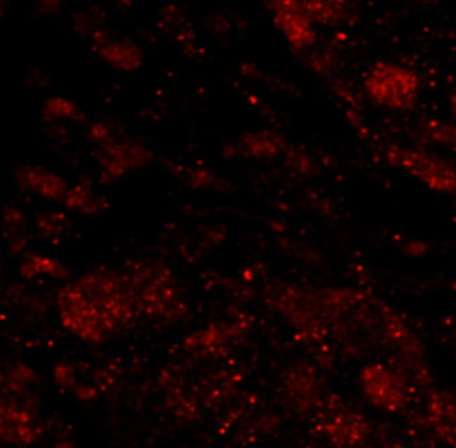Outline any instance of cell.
<instances>
[{
    "label": "cell",
    "mask_w": 456,
    "mask_h": 448,
    "mask_svg": "<svg viewBox=\"0 0 456 448\" xmlns=\"http://www.w3.org/2000/svg\"><path fill=\"white\" fill-rule=\"evenodd\" d=\"M62 325L86 342L102 343L131 325L139 308L128 280L114 273H87L58 296Z\"/></svg>",
    "instance_id": "cell-1"
},
{
    "label": "cell",
    "mask_w": 456,
    "mask_h": 448,
    "mask_svg": "<svg viewBox=\"0 0 456 448\" xmlns=\"http://www.w3.org/2000/svg\"><path fill=\"white\" fill-rule=\"evenodd\" d=\"M364 90L372 103L384 109L406 111L420 99V77L411 68L379 61L368 69Z\"/></svg>",
    "instance_id": "cell-2"
},
{
    "label": "cell",
    "mask_w": 456,
    "mask_h": 448,
    "mask_svg": "<svg viewBox=\"0 0 456 448\" xmlns=\"http://www.w3.org/2000/svg\"><path fill=\"white\" fill-rule=\"evenodd\" d=\"M385 157L392 167L403 170L436 193L456 196V163L436 153L411 146L390 145Z\"/></svg>",
    "instance_id": "cell-3"
},
{
    "label": "cell",
    "mask_w": 456,
    "mask_h": 448,
    "mask_svg": "<svg viewBox=\"0 0 456 448\" xmlns=\"http://www.w3.org/2000/svg\"><path fill=\"white\" fill-rule=\"evenodd\" d=\"M126 280L135 294L138 305L145 306L153 315H170L179 306L169 270L142 267L134 270Z\"/></svg>",
    "instance_id": "cell-4"
},
{
    "label": "cell",
    "mask_w": 456,
    "mask_h": 448,
    "mask_svg": "<svg viewBox=\"0 0 456 448\" xmlns=\"http://www.w3.org/2000/svg\"><path fill=\"white\" fill-rule=\"evenodd\" d=\"M270 12L278 31L295 50L314 47L318 38L314 19L304 0H270Z\"/></svg>",
    "instance_id": "cell-5"
},
{
    "label": "cell",
    "mask_w": 456,
    "mask_h": 448,
    "mask_svg": "<svg viewBox=\"0 0 456 448\" xmlns=\"http://www.w3.org/2000/svg\"><path fill=\"white\" fill-rule=\"evenodd\" d=\"M361 381L365 395L378 408L395 412L404 408L409 401V391L403 379L385 365H370L362 372Z\"/></svg>",
    "instance_id": "cell-6"
},
{
    "label": "cell",
    "mask_w": 456,
    "mask_h": 448,
    "mask_svg": "<svg viewBox=\"0 0 456 448\" xmlns=\"http://www.w3.org/2000/svg\"><path fill=\"white\" fill-rule=\"evenodd\" d=\"M38 428L34 425L30 409L19 403L4 402L2 405V437L13 444H30L37 440Z\"/></svg>",
    "instance_id": "cell-7"
},
{
    "label": "cell",
    "mask_w": 456,
    "mask_h": 448,
    "mask_svg": "<svg viewBox=\"0 0 456 448\" xmlns=\"http://www.w3.org/2000/svg\"><path fill=\"white\" fill-rule=\"evenodd\" d=\"M151 159V153L135 143H107L104 155L102 157L104 173L110 179L123 176L124 173L135 167H143Z\"/></svg>",
    "instance_id": "cell-8"
},
{
    "label": "cell",
    "mask_w": 456,
    "mask_h": 448,
    "mask_svg": "<svg viewBox=\"0 0 456 448\" xmlns=\"http://www.w3.org/2000/svg\"><path fill=\"white\" fill-rule=\"evenodd\" d=\"M21 186L50 200H65L68 187L61 177L43 167H26L17 172Z\"/></svg>",
    "instance_id": "cell-9"
},
{
    "label": "cell",
    "mask_w": 456,
    "mask_h": 448,
    "mask_svg": "<svg viewBox=\"0 0 456 448\" xmlns=\"http://www.w3.org/2000/svg\"><path fill=\"white\" fill-rule=\"evenodd\" d=\"M428 418L436 435L444 442L456 444V402L444 394H433L428 399Z\"/></svg>",
    "instance_id": "cell-10"
},
{
    "label": "cell",
    "mask_w": 456,
    "mask_h": 448,
    "mask_svg": "<svg viewBox=\"0 0 456 448\" xmlns=\"http://www.w3.org/2000/svg\"><path fill=\"white\" fill-rule=\"evenodd\" d=\"M97 50L107 62L118 69L134 70L142 63V53L131 41L103 38L99 41Z\"/></svg>",
    "instance_id": "cell-11"
},
{
    "label": "cell",
    "mask_w": 456,
    "mask_h": 448,
    "mask_svg": "<svg viewBox=\"0 0 456 448\" xmlns=\"http://www.w3.org/2000/svg\"><path fill=\"white\" fill-rule=\"evenodd\" d=\"M314 23L338 26L350 16L353 0H304Z\"/></svg>",
    "instance_id": "cell-12"
},
{
    "label": "cell",
    "mask_w": 456,
    "mask_h": 448,
    "mask_svg": "<svg viewBox=\"0 0 456 448\" xmlns=\"http://www.w3.org/2000/svg\"><path fill=\"white\" fill-rule=\"evenodd\" d=\"M20 274L26 279H33L36 276H48L53 279H68L69 270L63 266L62 263L46 257V256L31 255L27 256L20 267Z\"/></svg>",
    "instance_id": "cell-13"
},
{
    "label": "cell",
    "mask_w": 456,
    "mask_h": 448,
    "mask_svg": "<svg viewBox=\"0 0 456 448\" xmlns=\"http://www.w3.org/2000/svg\"><path fill=\"white\" fill-rule=\"evenodd\" d=\"M364 428L365 426L362 425L360 419L355 418V415H350V413L336 416L328 425L331 440L334 442L343 440L346 444L360 442L364 435Z\"/></svg>",
    "instance_id": "cell-14"
},
{
    "label": "cell",
    "mask_w": 456,
    "mask_h": 448,
    "mask_svg": "<svg viewBox=\"0 0 456 448\" xmlns=\"http://www.w3.org/2000/svg\"><path fill=\"white\" fill-rule=\"evenodd\" d=\"M282 141L274 134L258 133L241 140V150L253 157H274L281 152Z\"/></svg>",
    "instance_id": "cell-15"
},
{
    "label": "cell",
    "mask_w": 456,
    "mask_h": 448,
    "mask_svg": "<svg viewBox=\"0 0 456 448\" xmlns=\"http://www.w3.org/2000/svg\"><path fill=\"white\" fill-rule=\"evenodd\" d=\"M63 201L67 204L68 208L82 214H97L104 207V201L102 200V197L96 196L87 187H77V189L68 190L67 196H65Z\"/></svg>",
    "instance_id": "cell-16"
},
{
    "label": "cell",
    "mask_w": 456,
    "mask_h": 448,
    "mask_svg": "<svg viewBox=\"0 0 456 448\" xmlns=\"http://www.w3.org/2000/svg\"><path fill=\"white\" fill-rule=\"evenodd\" d=\"M421 134L430 143L456 151V124L445 123V121H428L421 126Z\"/></svg>",
    "instance_id": "cell-17"
},
{
    "label": "cell",
    "mask_w": 456,
    "mask_h": 448,
    "mask_svg": "<svg viewBox=\"0 0 456 448\" xmlns=\"http://www.w3.org/2000/svg\"><path fill=\"white\" fill-rule=\"evenodd\" d=\"M45 111L50 116L58 117V118H69V120L82 118V113L77 104L65 99H51L45 104Z\"/></svg>",
    "instance_id": "cell-18"
},
{
    "label": "cell",
    "mask_w": 456,
    "mask_h": 448,
    "mask_svg": "<svg viewBox=\"0 0 456 448\" xmlns=\"http://www.w3.org/2000/svg\"><path fill=\"white\" fill-rule=\"evenodd\" d=\"M53 377H55L58 386H62L63 388H70L77 384L75 372L68 362H60L53 370Z\"/></svg>",
    "instance_id": "cell-19"
},
{
    "label": "cell",
    "mask_w": 456,
    "mask_h": 448,
    "mask_svg": "<svg viewBox=\"0 0 456 448\" xmlns=\"http://www.w3.org/2000/svg\"><path fill=\"white\" fill-rule=\"evenodd\" d=\"M41 228L48 232V235H57L65 228V218L62 216H51L44 221L43 226L40 225V230Z\"/></svg>",
    "instance_id": "cell-20"
},
{
    "label": "cell",
    "mask_w": 456,
    "mask_h": 448,
    "mask_svg": "<svg viewBox=\"0 0 456 448\" xmlns=\"http://www.w3.org/2000/svg\"><path fill=\"white\" fill-rule=\"evenodd\" d=\"M450 110L453 118L456 121V89L452 90V94L450 96Z\"/></svg>",
    "instance_id": "cell-21"
},
{
    "label": "cell",
    "mask_w": 456,
    "mask_h": 448,
    "mask_svg": "<svg viewBox=\"0 0 456 448\" xmlns=\"http://www.w3.org/2000/svg\"><path fill=\"white\" fill-rule=\"evenodd\" d=\"M117 2H119V4H128L133 2V0H117Z\"/></svg>",
    "instance_id": "cell-22"
}]
</instances>
